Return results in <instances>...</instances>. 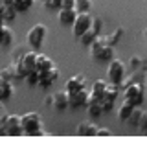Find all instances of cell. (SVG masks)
<instances>
[{
    "mask_svg": "<svg viewBox=\"0 0 147 151\" xmlns=\"http://www.w3.org/2000/svg\"><path fill=\"white\" fill-rule=\"evenodd\" d=\"M20 134H22V122H20V114H7L6 137H20Z\"/></svg>",
    "mask_w": 147,
    "mask_h": 151,
    "instance_id": "10",
    "label": "cell"
},
{
    "mask_svg": "<svg viewBox=\"0 0 147 151\" xmlns=\"http://www.w3.org/2000/svg\"><path fill=\"white\" fill-rule=\"evenodd\" d=\"M107 87H108V81H105V79H96V81L92 83L90 94L96 96V98H99V100H103V94H105Z\"/></svg>",
    "mask_w": 147,
    "mask_h": 151,
    "instance_id": "18",
    "label": "cell"
},
{
    "mask_svg": "<svg viewBox=\"0 0 147 151\" xmlns=\"http://www.w3.org/2000/svg\"><path fill=\"white\" fill-rule=\"evenodd\" d=\"M123 96H125V100H127V101H131L132 105L140 107V105L143 103V100H145L143 81H134V83H131V85H127V87L123 88Z\"/></svg>",
    "mask_w": 147,
    "mask_h": 151,
    "instance_id": "6",
    "label": "cell"
},
{
    "mask_svg": "<svg viewBox=\"0 0 147 151\" xmlns=\"http://www.w3.org/2000/svg\"><path fill=\"white\" fill-rule=\"evenodd\" d=\"M142 112L143 111H140V107H134V111H132V114L129 116V125H132V127H136L138 125V122H140V116H142Z\"/></svg>",
    "mask_w": 147,
    "mask_h": 151,
    "instance_id": "27",
    "label": "cell"
},
{
    "mask_svg": "<svg viewBox=\"0 0 147 151\" xmlns=\"http://www.w3.org/2000/svg\"><path fill=\"white\" fill-rule=\"evenodd\" d=\"M142 65H143V61H142V57H138V55H132L131 61H129V66H131L132 70H138Z\"/></svg>",
    "mask_w": 147,
    "mask_h": 151,
    "instance_id": "30",
    "label": "cell"
},
{
    "mask_svg": "<svg viewBox=\"0 0 147 151\" xmlns=\"http://www.w3.org/2000/svg\"><path fill=\"white\" fill-rule=\"evenodd\" d=\"M59 78V70L57 68H51L46 72H39V87H51Z\"/></svg>",
    "mask_w": 147,
    "mask_h": 151,
    "instance_id": "14",
    "label": "cell"
},
{
    "mask_svg": "<svg viewBox=\"0 0 147 151\" xmlns=\"http://www.w3.org/2000/svg\"><path fill=\"white\" fill-rule=\"evenodd\" d=\"M0 76L7 81H17V74H15V66H6L4 70H0Z\"/></svg>",
    "mask_w": 147,
    "mask_h": 151,
    "instance_id": "25",
    "label": "cell"
},
{
    "mask_svg": "<svg viewBox=\"0 0 147 151\" xmlns=\"http://www.w3.org/2000/svg\"><path fill=\"white\" fill-rule=\"evenodd\" d=\"M107 78L110 83H114V85L121 87L123 79L127 78V66L121 59H112V61H108V68H107Z\"/></svg>",
    "mask_w": 147,
    "mask_h": 151,
    "instance_id": "4",
    "label": "cell"
},
{
    "mask_svg": "<svg viewBox=\"0 0 147 151\" xmlns=\"http://www.w3.org/2000/svg\"><path fill=\"white\" fill-rule=\"evenodd\" d=\"M44 103H46V105H54V94L46 96V100H44Z\"/></svg>",
    "mask_w": 147,
    "mask_h": 151,
    "instance_id": "35",
    "label": "cell"
},
{
    "mask_svg": "<svg viewBox=\"0 0 147 151\" xmlns=\"http://www.w3.org/2000/svg\"><path fill=\"white\" fill-rule=\"evenodd\" d=\"M20 122H22V134L26 137H42L44 133V125L42 120L37 112H24L20 114Z\"/></svg>",
    "mask_w": 147,
    "mask_h": 151,
    "instance_id": "2",
    "label": "cell"
},
{
    "mask_svg": "<svg viewBox=\"0 0 147 151\" xmlns=\"http://www.w3.org/2000/svg\"><path fill=\"white\" fill-rule=\"evenodd\" d=\"M0 24H6V20H4V17H2V9H0Z\"/></svg>",
    "mask_w": 147,
    "mask_h": 151,
    "instance_id": "36",
    "label": "cell"
},
{
    "mask_svg": "<svg viewBox=\"0 0 147 151\" xmlns=\"http://www.w3.org/2000/svg\"><path fill=\"white\" fill-rule=\"evenodd\" d=\"M70 94V107L74 109H79V107H86L88 100H90V92L86 88H81L76 90V92H68Z\"/></svg>",
    "mask_w": 147,
    "mask_h": 151,
    "instance_id": "9",
    "label": "cell"
},
{
    "mask_svg": "<svg viewBox=\"0 0 147 151\" xmlns=\"http://www.w3.org/2000/svg\"><path fill=\"white\" fill-rule=\"evenodd\" d=\"M134 107H136V105H132L131 101L123 100V103L120 105V109H118V116H120V120H123V122H127V120H129V116L132 114V111H134Z\"/></svg>",
    "mask_w": 147,
    "mask_h": 151,
    "instance_id": "19",
    "label": "cell"
},
{
    "mask_svg": "<svg viewBox=\"0 0 147 151\" xmlns=\"http://www.w3.org/2000/svg\"><path fill=\"white\" fill-rule=\"evenodd\" d=\"M33 4H35V0H13V6H15V9H17L19 13L29 11L33 7Z\"/></svg>",
    "mask_w": 147,
    "mask_h": 151,
    "instance_id": "21",
    "label": "cell"
},
{
    "mask_svg": "<svg viewBox=\"0 0 147 151\" xmlns=\"http://www.w3.org/2000/svg\"><path fill=\"white\" fill-rule=\"evenodd\" d=\"M145 2H147V0H145Z\"/></svg>",
    "mask_w": 147,
    "mask_h": 151,
    "instance_id": "41",
    "label": "cell"
},
{
    "mask_svg": "<svg viewBox=\"0 0 147 151\" xmlns=\"http://www.w3.org/2000/svg\"><path fill=\"white\" fill-rule=\"evenodd\" d=\"M90 54L98 63H108L114 59V46L103 42L101 37H98L92 44H90Z\"/></svg>",
    "mask_w": 147,
    "mask_h": 151,
    "instance_id": "3",
    "label": "cell"
},
{
    "mask_svg": "<svg viewBox=\"0 0 147 151\" xmlns=\"http://www.w3.org/2000/svg\"><path fill=\"white\" fill-rule=\"evenodd\" d=\"M101 28H103V20L98 19V17H94V22H92V26L86 29V32L79 37V42L83 44V46H90V44L98 39V37L101 35Z\"/></svg>",
    "mask_w": 147,
    "mask_h": 151,
    "instance_id": "7",
    "label": "cell"
},
{
    "mask_svg": "<svg viewBox=\"0 0 147 151\" xmlns=\"http://www.w3.org/2000/svg\"><path fill=\"white\" fill-rule=\"evenodd\" d=\"M42 2H44V0H42Z\"/></svg>",
    "mask_w": 147,
    "mask_h": 151,
    "instance_id": "40",
    "label": "cell"
},
{
    "mask_svg": "<svg viewBox=\"0 0 147 151\" xmlns=\"http://www.w3.org/2000/svg\"><path fill=\"white\" fill-rule=\"evenodd\" d=\"M138 129H140V133H143V134H147V112L143 111L142 112V116H140V122H138Z\"/></svg>",
    "mask_w": 147,
    "mask_h": 151,
    "instance_id": "29",
    "label": "cell"
},
{
    "mask_svg": "<svg viewBox=\"0 0 147 151\" xmlns=\"http://www.w3.org/2000/svg\"><path fill=\"white\" fill-rule=\"evenodd\" d=\"M96 133H98V125L94 122H81L77 127H76V134L77 137H96Z\"/></svg>",
    "mask_w": 147,
    "mask_h": 151,
    "instance_id": "16",
    "label": "cell"
},
{
    "mask_svg": "<svg viewBox=\"0 0 147 151\" xmlns=\"http://www.w3.org/2000/svg\"><path fill=\"white\" fill-rule=\"evenodd\" d=\"M15 41V35L11 32V28L9 26H2V46H9V44Z\"/></svg>",
    "mask_w": 147,
    "mask_h": 151,
    "instance_id": "23",
    "label": "cell"
},
{
    "mask_svg": "<svg viewBox=\"0 0 147 151\" xmlns=\"http://www.w3.org/2000/svg\"><path fill=\"white\" fill-rule=\"evenodd\" d=\"M145 78H147V68H145Z\"/></svg>",
    "mask_w": 147,
    "mask_h": 151,
    "instance_id": "39",
    "label": "cell"
},
{
    "mask_svg": "<svg viewBox=\"0 0 147 151\" xmlns=\"http://www.w3.org/2000/svg\"><path fill=\"white\" fill-rule=\"evenodd\" d=\"M42 4L50 11H59V9H61V0H44Z\"/></svg>",
    "mask_w": 147,
    "mask_h": 151,
    "instance_id": "28",
    "label": "cell"
},
{
    "mask_svg": "<svg viewBox=\"0 0 147 151\" xmlns=\"http://www.w3.org/2000/svg\"><path fill=\"white\" fill-rule=\"evenodd\" d=\"M101 105H103V111H105V114H108V112L114 111L116 101H112V100H101Z\"/></svg>",
    "mask_w": 147,
    "mask_h": 151,
    "instance_id": "31",
    "label": "cell"
},
{
    "mask_svg": "<svg viewBox=\"0 0 147 151\" xmlns=\"http://www.w3.org/2000/svg\"><path fill=\"white\" fill-rule=\"evenodd\" d=\"M0 9H2V17L6 22H13L17 19V9H15V6H0Z\"/></svg>",
    "mask_w": 147,
    "mask_h": 151,
    "instance_id": "22",
    "label": "cell"
},
{
    "mask_svg": "<svg viewBox=\"0 0 147 151\" xmlns=\"http://www.w3.org/2000/svg\"><path fill=\"white\" fill-rule=\"evenodd\" d=\"M46 35H48V28L44 24H35L29 28V32L26 33V42L31 50H39L44 41H46Z\"/></svg>",
    "mask_w": 147,
    "mask_h": 151,
    "instance_id": "5",
    "label": "cell"
},
{
    "mask_svg": "<svg viewBox=\"0 0 147 151\" xmlns=\"http://www.w3.org/2000/svg\"><path fill=\"white\" fill-rule=\"evenodd\" d=\"M143 35H145V39H147V28H145V32H143Z\"/></svg>",
    "mask_w": 147,
    "mask_h": 151,
    "instance_id": "38",
    "label": "cell"
},
{
    "mask_svg": "<svg viewBox=\"0 0 147 151\" xmlns=\"http://www.w3.org/2000/svg\"><path fill=\"white\" fill-rule=\"evenodd\" d=\"M76 17H77V11L72 9V7H61V9L57 11L59 24H63V26H72Z\"/></svg>",
    "mask_w": 147,
    "mask_h": 151,
    "instance_id": "11",
    "label": "cell"
},
{
    "mask_svg": "<svg viewBox=\"0 0 147 151\" xmlns=\"http://www.w3.org/2000/svg\"><path fill=\"white\" fill-rule=\"evenodd\" d=\"M6 125H7V114H0V137H6Z\"/></svg>",
    "mask_w": 147,
    "mask_h": 151,
    "instance_id": "32",
    "label": "cell"
},
{
    "mask_svg": "<svg viewBox=\"0 0 147 151\" xmlns=\"http://www.w3.org/2000/svg\"><path fill=\"white\" fill-rule=\"evenodd\" d=\"M110 134H112V133H110L107 127H98V133H96V137H110Z\"/></svg>",
    "mask_w": 147,
    "mask_h": 151,
    "instance_id": "33",
    "label": "cell"
},
{
    "mask_svg": "<svg viewBox=\"0 0 147 151\" xmlns=\"http://www.w3.org/2000/svg\"><path fill=\"white\" fill-rule=\"evenodd\" d=\"M51 68H55V63L51 61L48 55H44V54L37 55V65H35L37 72H46V70H51Z\"/></svg>",
    "mask_w": 147,
    "mask_h": 151,
    "instance_id": "17",
    "label": "cell"
},
{
    "mask_svg": "<svg viewBox=\"0 0 147 151\" xmlns=\"http://www.w3.org/2000/svg\"><path fill=\"white\" fill-rule=\"evenodd\" d=\"M37 55H39V52H37V50H29V52H24V54H22L19 59H15V61H13L17 79H24L29 72L35 70Z\"/></svg>",
    "mask_w": 147,
    "mask_h": 151,
    "instance_id": "1",
    "label": "cell"
},
{
    "mask_svg": "<svg viewBox=\"0 0 147 151\" xmlns=\"http://www.w3.org/2000/svg\"><path fill=\"white\" fill-rule=\"evenodd\" d=\"M92 22H94V17H92L90 13H77V17H76V20H74V24H72L74 37H77V39H79V37L92 26Z\"/></svg>",
    "mask_w": 147,
    "mask_h": 151,
    "instance_id": "8",
    "label": "cell"
},
{
    "mask_svg": "<svg viewBox=\"0 0 147 151\" xmlns=\"http://www.w3.org/2000/svg\"><path fill=\"white\" fill-rule=\"evenodd\" d=\"M92 0H76V11L77 13H90Z\"/></svg>",
    "mask_w": 147,
    "mask_h": 151,
    "instance_id": "24",
    "label": "cell"
},
{
    "mask_svg": "<svg viewBox=\"0 0 147 151\" xmlns=\"http://www.w3.org/2000/svg\"><path fill=\"white\" fill-rule=\"evenodd\" d=\"M24 81H26L28 87H39V72H37V70L29 72L26 78H24Z\"/></svg>",
    "mask_w": 147,
    "mask_h": 151,
    "instance_id": "26",
    "label": "cell"
},
{
    "mask_svg": "<svg viewBox=\"0 0 147 151\" xmlns=\"http://www.w3.org/2000/svg\"><path fill=\"white\" fill-rule=\"evenodd\" d=\"M15 94V87L13 81H7L0 76V101H9Z\"/></svg>",
    "mask_w": 147,
    "mask_h": 151,
    "instance_id": "15",
    "label": "cell"
},
{
    "mask_svg": "<svg viewBox=\"0 0 147 151\" xmlns=\"http://www.w3.org/2000/svg\"><path fill=\"white\" fill-rule=\"evenodd\" d=\"M121 37H123V28H118L114 33L105 35V37H101V39H103V42L110 44V46H116V44L120 42V39H121Z\"/></svg>",
    "mask_w": 147,
    "mask_h": 151,
    "instance_id": "20",
    "label": "cell"
},
{
    "mask_svg": "<svg viewBox=\"0 0 147 151\" xmlns=\"http://www.w3.org/2000/svg\"><path fill=\"white\" fill-rule=\"evenodd\" d=\"M64 88L68 90V92H76V90L86 88V79H85V76H83V74H76V76H72V78H68Z\"/></svg>",
    "mask_w": 147,
    "mask_h": 151,
    "instance_id": "12",
    "label": "cell"
},
{
    "mask_svg": "<svg viewBox=\"0 0 147 151\" xmlns=\"http://www.w3.org/2000/svg\"><path fill=\"white\" fill-rule=\"evenodd\" d=\"M2 109H4V101H0V114H2Z\"/></svg>",
    "mask_w": 147,
    "mask_h": 151,
    "instance_id": "37",
    "label": "cell"
},
{
    "mask_svg": "<svg viewBox=\"0 0 147 151\" xmlns=\"http://www.w3.org/2000/svg\"><path fill=\"white\" fill-rule=\"evenodd\" d=\"M51 107H55L57 111H64V109H68L70 107V94H68V90H61V92H55L54 94V105Z\"/></svg>",
    "mask_w": 147,
    "mask_h": 151,
    "instance_id": "13",
    "label": "cell"
},
{
    "mask_svg": "<svg viewBox=\"0 0 147 151\" xmlns=\"http://www.w3.org/2000/svg\"><path fill=\"white\" fill-rule=\"evenodd\" d=\"M61 7H72V9H76V0H61Z\"/></svg>",
    "mask_w": 147,
    "mask_h": 151,
    "instance_id": "34",
    "label": "cell"
}]
</instances>
